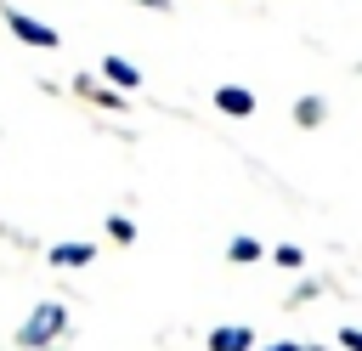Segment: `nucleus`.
Masks as SVG:
<instances>
[{
	"mask_svg": "<svg viewBox=\"0 0 362 351\" xmlns=\"http://www.w3.org/2000/svg\"><path fill=\"white\" fill-rule=\"evenodd\" d=\"M215 108L232 113V119H249V113H255V91H243V85H221V91H215Z\"/></svg>",
	"mask_w": 362,
	"mask_h": 351,
	"instance_id": "7ed1b4c3",
	"label": "nucleus"
},
{
	"mask_svg": "<svg viewBox=\"0 0 362 351\" xmlns=\"http://www.w3.org/2000/svg\"><path fill=\"white\" fill-rule=\"evenodd\" d=\"M339 345L345 351H362V328H339Z\"/></svg>",
	"mask_w": 362,
	"mask_h": 351,
	"instance_id": "9b49d317",
	"label": "nucleus"
},
{
	"mask_svg": "<svg viewBox=\"0 0 362 351\" xmlns=\"http://www.w3.org/2000/svg\"><path fill=\"white\" fill-rule=\"evenodd\" d=\"M266 351H305V345H288V340H283V345H266Z\"/></svg>",
	"mask_w": 362,
	"mask_h": 351,
	"instance_id": "f8f14e48",
	"label": "nucleus"
},
{
	"mask_svg": "<svg viewBox=\"0 0 362 351\" xmlns=\"http://www.w3.org/2000/svg\"><path fill=\"white\" fill-rule=\"evenodd\" d=\"M322 113H328V102H322V96H300V102H294V125H305V130H311V125H322Z\"/></svg>",
	"mask_w": 362,
	"mask_h": 351,
	"instance_id": "0eeeda50",
	"label": "nucleus"
},
{
	"mask_svg": "<svg viewBox=\"0 0 362 351\" xmlns=\"http://www.w3.org/2000/svg\"><path fill=\"white\" fill-rule=\"evenodd\" d=\"M102 74H107L113 85H124V91H136V85H141V68H136V62H124V57H107V62H102Z\"/></svg>",
	"mask_w": 362,
	"mask_h": 351,
	"instance_id": "39448f33",
	"label": "nucleus"
},
{
	"mask_svg": "<svg viewBox=\"0 0 362 351\" xmlns=\"http://www.w3.org/2000/svg\"><path fill=\"white\" fill-rule=\"evenodd\" d=\"M62 323H68V311H62L57 300H45V306H34V311H28V323H23V334H17V340H23V345H45V340H57V334H62Z\"/></svg>",
	"mask_w": 362,
	"mask_h": 351,
	"instance_id": "f257e3e1",
	"label": "nucleus"
},
{
	"mask_svg": "<svg viewBox=\"0 0 362 351\" xmlns=\"http://www.w3.org/2000/svg\"><path fill=\"white\" fill-rule=\"evenodd\" d=\"M272 255H277V266H300V249H294V243H277Z\"/></svg>",
	"mask_w": 362,
	"mask_h": 351,
	"instance_id": "9d476101",
	"label": "nucleus"
},
{
	"mask_svg": "<svg viewBox=\"0 0 362 351\" xmlns=\"http://www.w3.org/2000/svg\"><path fill=\"white\" fill-rule=\"evenodd\" d=\"M209 351H255V328L226 323V328H215V334H209Z\"/></svg>",
	"mask_w": 362,
	"mask_h": 351,
	"instance_id": "20e7f679",
	"label": "nucleus"
},
{
	"mask_svg": "<svg viewBox=\"0 0 362 351\" xmlns=\"http://www.w3.org/2000/svg\"><path fill=\"white\" fill-rule=\"evenodd\" d=\"M107 232H113V238H119V243H130V238H136V226H130V221H124V215H113V221H107Z\"/></svg>",
	"mask_w": 362,
	"mask_h": 351,
	"instance_id": "1a4fd4ad",
	"label": "nucleus"
},
{
	"mask_svg": "<svg viewBox=\"0 0 362 351\" xmlns=\"http://www.w3.org/2000/svg\"><path fill=\"white\" fill-rule=\"evenodd\" d=\"M6 23H11V34H17L23 45H45V51L57 45V28L40 23V17H28V11H11V6H6Z\"/></svg>",
	"mask_w": 362,
	"mask_h": 351,
	"instance_id": "f03ea898",
	"label": "nucleus"
},
{
	"mask_svg": "<svg viewBox=\"0 0 362 351\" xmlns=\"http://www.w3.org/2000/svg\"><path fill=\"white\" fill-rule=\"evenodd\" d=\"M90 255H96L90 243H57L51 249V266H90Z\"/></svg>",
	"mask_w": 362,
	"mask_h": 351,
	"instance_id": "423d86ee",
	"label": "nucleus"
},
{
	"mask_svg": "<svg viewBox=\"0 0 362 351\" xmlns=\"http://www.w3.org/2000/svg\"><path fill=\"white\" fill-rule=\"evenodd\" d=\"M226 260H260V243L255 238H232L226 243Z\"/></svg>",
	"mask_w": 362,
	"mask_h": 351,
	"instance_id": "6e6552de",
	"label": "nucleus"
}]
</instances>
